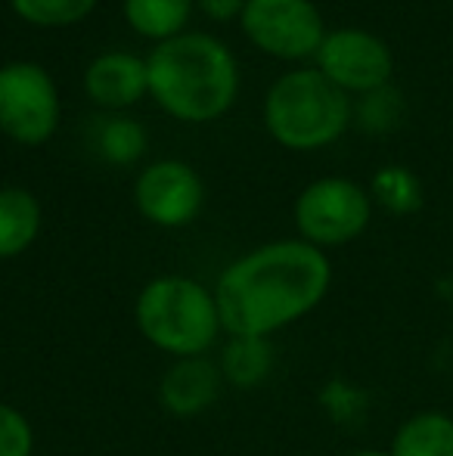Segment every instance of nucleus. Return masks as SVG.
<instances>
[{
    "mask_svg": "<svg viewBox=\"0 0 453 456\" xmlns=\"http://www.w3.org/2000/svg\"><path fill=\"white\" fill-rule=\"evenodd\" d=\"M221 388H224V376L218 363H212L208 357H183L165 370L158 382V403L171 416L190 419V416L206 413L218 401Z\"/></svg>",
    "mask_w": 453,
    "mask_h": 456,
    "instance_id": "obj_11",
    "label": "nucleus"
},
{
    "mask_svg": "<svg viewBox=\"0 0 453 456\" xmlns=\"http://www.w3.org/2000/svg\"><path fill=\"white\" fill-rule=\"evenodd\" d=\"M60 91L41 62L0 66V134L22 146H41L60 127Z\"/></svg>",
    "mask_w": 453,
    "mask_h": 456,
    "instance_id": "obj_6",
    "label": "nucleus"
},
{
    "mask_svg": "<svg viewBox=\"0 0 453 456\" xmlns=\"http://www.w3.org/2000/svg\"><path fill=\"white\" fill-rule=\"evenodd\" d=\"M218 370L224 376V382L236 385V388H255V385H261L273 370L271 338L227 336Z\"/></svg>",
    "mask_w": 453,
    "mask_h": 456,
    "instance_id": "obj_14",
    "label": "nucleus"
},
{
    "mask_svg": "<svg viewBox=\"0 0 453 456\" xmlns=\"http://www.w3.org/2000/svg\"><path fill=\"white\" fill-rule=\"evenodd\" d=\"M35 453V428L28 416L12 403L0 401V456H31Z\"/></svg>",
    "mask_w": 453,
    "mask_h": 456,
    "instance_id": "obj_19",
    "label": "nucleus"
},
{
    "mask_svg": "<svg viewBox=\"0 0 453 456\" xmlns=\"http://www.w3.org/2000/svg\"><path fill=\"white\" fill-rule=\"evenodd\" d=\"M206 202V186L193 165L181 159H162L146 165L133 183V205L150 224L162 230H181L193 224Z\"/></svg>",
    "mask_w": 453,
    "mask_h": 456,
    "instance_id": "obj_9",
    "label": "nucleus"
},
{
    "mask_svg": "<svg viewBox=\"0 0 453 456\" xmlns=\"http://www.w3.org/2000/svg\"><path fill=\"white\" fill-rule=\"evenodd\" d=\"M133 323L171 361L206 357L224 332L214 292L183 273L152 276L133 301Z\"/></svg>",
    "mask_w": 453,
    "mask_h": 456,
    "instance_id": "obj_3",
    "label": "nucleus"
},
{
    "mask_svg": "<svg viewBox=\"0 0 453 456\" xmlns=\"http://www.w3.org/2000/svg\"><path fill=\"white\" fill-rule=\"evenodd\" d=\"M333 286L327 252L304 240H273L239 255L214 282L224 336L271 338L323 305Z\"/></svg>",
    "mask_w": 453,
    "mask_h": 456,
    "instance_id": "obj_1",
    "label": "nucleus"
},
{
    "mask_svg": "<svg viewBox=\"0 0 453 456\" xmlns=\"http://www.w3.org/2000/svg\"><path fill=\"white\" fill-rule=\"evenodd\" d=\"M400 118V100L398 91L392 87H382V91H373L363 96V106H360V121L363 127H373V131H388L394 127Z\"/></svg>",
    "mask_w": 453,
    "mask_h": 456,
    "instance_id": "obj_20",
    "label": "nucleus"
},
{
    "mask_svg": "<svg viewBox=\"0 0 453 456\" xmlns=\"http://www.w3.org/2000/svg\"><path fill=\"white\" fill-rule=\"evenodd\" d=\"M298 240L317 248H336L354 242L373 217V199L357 181L348 177H320L308 183L295 199Z\"/></svg>",
    "mask_w": 453,
    "mask_h": 456,
    "instance_id": "obj_5",
    "label": "nucleus"
},
{
    "mask_svg": "<svg viewBox=\"0 0 453 456\" xmlns=\"http://www.w3.org/2000/svg\"><path fill=\"white\" fill-rule=\"evenodd\" d=\"M392 456H453V416L425 410L398 426L388 447Z\"/></svg>",
    "mask_w": 453,
    "mask_h": 456,
    "instance_id": "obj_13",
    "label": "nucleus"
},
{
    "mask_svg": "<svg viewBox=\"0 0 453 456\" xmlns=\"http://www.w3.org/2000/svg\"><path fill=\"white\" fill-rule=\"evenodd\" d=\"M100 0H10V10L35 28H69L97 10Z\"/></svg>",
    "mask_w": 453,
    "mask_h": 456,
    "instance_id": "obj_17",
    "label": "nucleus"
},
{
    "mask_svg": "<svg viewBox=\"0 0 453 456\" xmlns=\"http://www.w3.org/2000/svg\"><path fill=\"white\" fill-rule=\"evenodd\" d=\"M150 96L183 125L221 118L239 94V66L208 31H183L162 41L146 56Z\"/></svg>",
    "mask_w": 453,
    "mask_h": 456,
    "instance_id": "obj_2",
    "label": "nucleus"
},
{
    "mask_svg": "<svg viewBox=\"0 0 453 456\" xmlns=\"http://www.w3.org/2000/svg\"><path fill=\"white\" fill-rule=\"evenodd\" d=\"M239 25L261 53L289 62L317 56L327 37L314 0H246Z\"/></svg>",
    "mask_w": 453,
    "mask_h": 456,
    "instance_id": "obj_7",
    "label": "nucleus"
},
{
    "mask_svg": "<svg viewBox=\"0 0 453 456\" xmlns=\"http://www.w3.org/2000/svg\"><path fill=\"white\" fill-rule=\"evenodd\" d=\"M146 127L140 125L137 118H109L100 131V156L106 159L109 165H133L143 159L146 152Z\"/></svg>",
    "mask_w": 453,
    "mask_h": 456,
    "instance_id": "obj_18",
    "label": "nucleus"
},
{
    "mask_svg": "<svg viewBox=\"0 0 453 456\" xmlns=\"http://www.w3.org/2000/svg\"><path fill=\"white\" fill-rule=\"evenodd\" d=\"M369 199H376L392 215H413L423 205V186L413 171L400 168V165H385L382 171H376Z\"/></svg>",
    "mask_w": 453,
    "mask_h": 456,
    "instance_id": "obj_16",
    "label": "nucleus"
},
{
    "mask_svg": "<svg viewBox=\"0 0 453 456\" xmlns=\"http://www.w3.org/2000/svg\"><path fill=\"white\" fill-rule=\"evenodd\" d=\"M85 94L91 102L103 109H127L150 94L146 60L127 50L100 53L85 69Z\"/></svg>",
    "mask_w": 453,
    "mask_h": 456,
    "instance_id": "obj_10",
    "label": "nucleus"
},
{
    "mask_svg": "<svg viewBox=\"0 0 453 456\" xmlns=\"http://www.w3.org/2000/svg\"><path fill=\"white\" fill-rule=\"evenodd\" d=\"M196 6H199L212 22H233V19H239L242 10H246V0H196Z\"/></svg>",
    "mask_w": 453,
    "mask_h": 456,
    "instance_id": "obj_21",
    "label": "nucleus"
},
{
    "mask_svg": "<svg viewBox=\"0 0 453 456\" xmlns=\"http://www.w3.org/2000/svg\"><path fill=\"white\" fill-rule=\"evenodd\" d=\"M44 211L25 186H0V261L19 258L35 246Z\"/></svg>",
    "mask_w": 453,
    "mask_h": 456,
    "instance_id": "obj_12",
    "label": "nucleus"
},
{
    "mask_svg": "<svg viewBox=\"0 0 453 456\" xmlns=\"http://www.w3.org/2000/svg\"><path fill=\"white\" fill-rule=\"evenodd\" d=\"M351 96L320 69H292L264 96V127L283 150H327L348 131Z\"/></svg>",
    "mask_w": 453,
    "mask_h": 456,
    "instance_id": "obj_4",
    "label": "nucleus"
},
{
    "mask_svg": "<svg viewBox=\"0 0 453 456\" xmlns=\"http://www.w3.org/2000/svg\"><path fill=\"white\" fill-rule=\"evenodd\" d=\"M348 456H392L388 451H373V447H367V451H354V453H348Z\"/></svg>",
    "mask_w": 453,
    "mask_h": 456,
    "instance_id": "obj_22",
    "label": "nucleus"
},
{
    "mask_svg": "<svg viewBox=\"0 0 453 456\" xmlns=\"http://www.w3.org/2000/svg\"><path fill=\"white\" fill-rule=\"evenodd\" d=\"M317 66L344 94H373L388 87L394 72V56L379 35L363 28L327 31L314 56Z\"/></svg>",
    "mask_w": 453,
    "mask_h": 456,
    "instance_id": "obj_8",
    "label": "nucleus"
},
{
    "mask_svg": "<svg viewBox=\"0 0 453 456\" xmlns=\"http://www.w3.org/2000/svg\"><path fill=\"white\" fill-rule=\"evenodd\" d=\"M196 0H125V19L140 37L162 44L183 35Z\"/></svg>",
    "mask_w": 453,
    "mask_h": 456,
    "instance_id": "obj_15",
    "label": "nucleus"
}]
</instances>
